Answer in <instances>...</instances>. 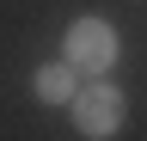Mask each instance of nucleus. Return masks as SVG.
Segmentation results:
<instances>
[{"instance_id":"nucleus-1","label":"nucleus","mask_w":147,"mask_h":141,"mask_svg":"<svg viewBox=\"0 0 147 141\" xmlns=\"http://www.w3.org/2000/svg\"><path fill=\"white\" fill-rule=\"evenodd\" d=\"M67 104H74V129H80L86 141H104V135H117V129H123V92H117L104 74L92 80V86H80Z\"/></svg>"},{"instance_id":"nucleus-2","label":"nucleus","mask_w":147,"mask_h":141,"mask_svg":"<svg viewBox=\"0 0 147 141\" xmlns=\"http://www.w3.org/2000/svg\"><path fill=\"white\" fill-rule=\"evenodd\" d=\"M110 61H117V31L104 19H74L67 25V67L74 74H110Z\"/></svg>"},{"instance_id":"nucleus-3","label":"nucleus","mask_w":147,"mask_h":141,"mask_svg":"<svg viewBox=\"0 0 147 141\" xmlns=\"http://www.w3.org/2000/svg\"><path fill=\"white\" fill-rule=\"evenodd\" d=\"M31 92L43 98V104H67L74 92H80V80H74V67H67V61H43V67L31 74Z\"/></svg>"}]
</instances>
